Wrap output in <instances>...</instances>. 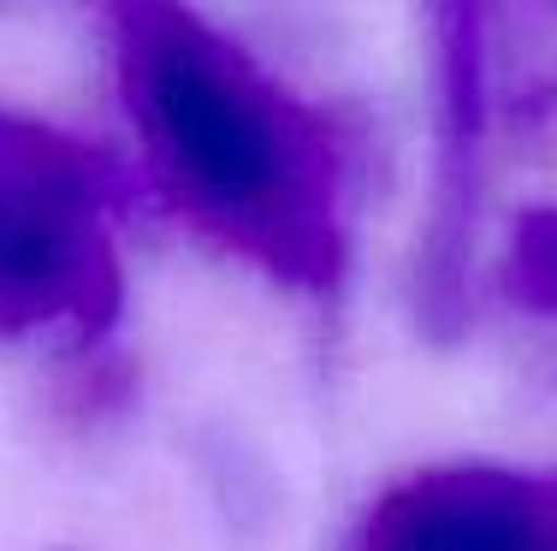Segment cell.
Segmentation results:
<instances>
[{"label":"cell","mask_w":557,"mask_h":551,"mask_svg":"<svg viewBox=\"0 0 557 551\" xmlns=\"http://www.w3.org/2000/svg\"><path fill=\"white\" fill-rule=\"evenodd\" d=\"M131 96L172 190L285 267L321 261V196L309 149L273 96L178 12H137Z\"/></svg>","instance_id":"6da1fadb"},{"label":"cell","mask_w":557,"mask_h":551,"mask_svg":"<svg viewBox=\"0 0 557 551\" xmlns=\"http://www.w3.org/2000/svg\"><path fill=\"white\" fill-rule=\"evenodd\" d=\"M108 309L113 267L84 161L36 130H0V326H89Z\"/></svg>","instance_id":"7a4b0ae2"},{"label":"cell","mask_w":557,"mask_h":551,"mask_svg":"<svg viewBox=\"0 0 557 551\" xmlns=\"http://www.w3.org/2000/svg\"><path fill=\"white\" fill-rule=\"evenodd\" d=\"M356 551H557V480L428 468L368 510Z\"/></svg>","instance_id":"3957f363"}]
</instances>
